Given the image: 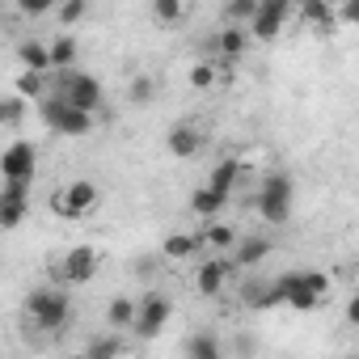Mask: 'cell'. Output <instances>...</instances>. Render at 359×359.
<instances>
[{
	"mask_svg": "<svg viewBox=\"0 0 359 359\" xmlns=\"http://www.w3.org/2000/svg\"><path fill=\"white\" fill-rule=\"evenodd\" d=\"M43 123L55 131V135H68V140H81V135H89L97 123H93V110H81V106H72L68 97H60V93H51V97H43Z\"/></svg>",
	"mask_w": 359,
	"mask_h": 359,
	"instance_id": "1",
	"label": "cell"
},
{
	"mask_svg": "<svg viewBox=\"0 0 359 359\" xmlns=\"http://www.w3.org/2000/svg\"><path fill=\"white\" fill-rule=\"evenodd\" d=\"M26 313H30V321H34L39 330L55 334V330H64V325L72 321V300H68V292H60V287H39V292H30Z\"/></svg>",
	"mask_w": 359,
	"mask_h": 359,
	"instance_id": "2",
	"label": "cell"
},
{
	"mask_svg": "<svg viewBox=\"0 0 359 359\" xmlns=\"http://www.w3.org/2000/svg\"><path fill=\"white\" fill-rule=\"evenodd\" d=\"M292 177L287 173H266L262 177V191H258V216L266 224H283L292 216Z\"/></svg>",
	"mask_w": 359,
	"mask_h": 359,
	"instance_id": "3",
	"label": "cell"
},
{
	"mask_svg": "<svg viewBox=\"0 0 359 359\" xmlns=\"http://www.w3.org/2000/svg\"><path fill=\"white\" fill-rule=\"evenodd\" d=\"M55 93L60 97H68L72 106H81V110H102V102H106V93H102V85L89 76V72H76V68H68V72H60L55 76Z\"/></svg>",
	"mask_w": 359,
	"mask_h": 359,
	"instance_id": "4",
	"label": "cell"
},
{
	"mask_svg": "<svg viewBox=\"0 0 359 359\" xmlns=\"http://www.w3.org/2000/svg\"><path fill=\"white\" fill-rule=\"evenodd\" d=\"M97 266H102V258H97L93 245H72V250L64 254V262L55 266V275H60L68 287H81V283H93Z\"/></svg>",
	"mask_w": 359,
	"mask_h": 359,
	"instance_id": "5",
	"label": "cell"
},
{
	"mask_svg": "<svg viewBox=\"0 0 359 359\" xmlns=\"http://www.w3.org/2000/svg\"><path fill=\"white\" fill-rule=\"evenodd\" d=\"M169 317H173V300H169V296H161V292H148V296L140 300L135 334H140V338H156V334L169 325Z\"/></svg>",
	"mask_w": 359,
	"mask_h": 359,
	"instance_id": "6",
	"label": "cell"
},
{
	"mask_svg": "<svg viewBox=\"0 0 359 359\" xmlns=\"http://www.w3.org/2000/svg\"><path fill=\"white\" fill-rule=\"evenodd\" d=\"M233 271H237V262H229V258H203V266L195 271V287H199V296H208V300L224 296V283L233 279Z\"/></svg>",
	"mask_w": 359,
	"mask_h": 359,
	"instance_id": "7",
	"label": "cell"
},
{
	"mask_svg": "<svg viewBox=\"0 0 359 359\" xmlns=\"http://www.w3.org/2000/svg\"><path fill=\"white\" fill-rule=\"evenodd\" d=\"M203 144H208V135H203L195 123H173V127H169V135H165V148H169V156H177V161L199 156V152H203Z\"/></svg>",
	"mask_w": 359,
	"mask_h": 359,
	"instance_id": "8",
	"label": "cell"
},
{
	"mask_svg": "<svg viewBox=\"0 0 359 359\" xmlns=\"http://www.w3.org/2000/svg\"><path fill=\"white\" fill-rule=\"evenodd\" d=\"M34 144L30 140H13L5 152H0V177H34Z\"/></svg>",
	"mask_w": 359,
	"mask_h": 359,
	"instance_id": "9",
	"label": "cell"
},
{
	"mask_svg": "<svg viewBox=\"0 0 359 359\" xmlns=\"http://www.w3.org/2000/svg\"><path fill=\"white\" fill-rule=\"evenodd\" d=\"M250 26H237V22H229L220 34H216V47H220V60L233 68V64H241V55H245V47H250Z\"/></svg>",
	"mask_w": 359,
	"mask_h": 359,
	"instance_id": "10",
	"label": "cell"
},
{
	"mask_svg": "<svg viewBox=\"0 0 359 359\" xmlns=\"http://www.w3.org/2000/svg\"><path fill=\"white\" fill-rule=\"evenodd\" d=\"M296 18H300L304 26H313V30H334V26H342L334 0H304V5L296 9Z\"/></svg>",
	"mask_w": 359,
	"mask_h": 359,
	"instance_id": "11",
	"label": "cell"
},
{
	"mask_svg": "<svg viewBox=\"0 0 359 359\" xmlns=\"http://www.w3.org/2000/svg\"><path fill=\"white\" fill-rule=\"evenodd\" d=\"M229 199H233L229 191H220V187H212V182H208V187H199V191L191 195V212H195V216H203V220H212V216H220V212L229 208Z\"/></svg>",
	"mask_w": 359,
	"mask_h": 359,
	"instance_id": "12",
	"label": "cell"
},
{
	"mask_svg": "<svg viewBox=\"0 0 359 359\" xmlns=\"http://www.w3.org/2000/svg\"><path fill=\"white\" fill-rule=\"evenodd\" d=\"M208 241H203V233H169L165 237V245H161V254L169 258V262H182V258H191V254H199Z\"/></svg>",
	"mask_w": 359,
	"mask_h": 359,
	"instance_id": "13",
	"label": "cell"
},
{
	"mask_svg": "<svg viewBox=\"0 0 359 359\" xmlns=\"http://www.w3.org/2000/svg\"><path fill=\"white\" fill-rule=\"evenodd\" d=\"M18 60H22V68H34V72H55V60H51V43L26 39V43H18Z\"/></svg>",
	"mask_w": 359,
	"mask_h": 359,
	"instance_id": "14",
	"label": "cell"
},
{
	"mask_svg": "<svg viewBox=\"0 0 359 359\" xmlns=\"http://www.w3.org/2000/svg\"><path fill=\"white\" fill-rule=\"evenodd\" d=\"M64 191H68V199H72V208H76L81 216H89L93 208H102V187L89 182V177H76V182H68Z\"/></svg>",
	"mask_w": 359,
	"mask_h": 359,
	"instance_id": "15",
	"label": "cell"
},
{
	"mask_svg": "<svg viewBox=\"0 0 359 359\" xmlns=\"http://www.w3.org/2000/svg\"><path fill=\"white\" fill-rule=\"evenodd\" d=\"M279 287L287 292V304H292L296 313H313V309L321 304V296L304 292V283H300V271H292V275H279Z\"/></svg>",
	"mask_w": 359,
	"mask_h": 359,
	"instance_id": "16",
	"label": "cell"
},
{
	"mask_svg": "<svg viewBox=\"0 0 359 359\" xmlns=\"http://www.w3.org/2000/svg\"><path fill=\"white\" fill-rule=\"evenodd\" d=\"M283 26H287V18H283V13H275V9H262V5H258V18L250 22V34H254L258 43H275V39L283 34Z\"/></svg>",
	"mask_w": 359,
	"mask_h": 359,
	"instance_id": "17",
	"label": "cell"
},
{
	"mask_svg": "<svg viewBox=\"0 0 359 359\" xmlns=\"http://www.w3.org/2000/svg\"><path fill=\"white\" fill-rule=\"evenodd\" d=\"M233 254H237V258H233L237 266H258L262 258H271V241H266V237H241V241L233 245Z\"/></svg>",
	"mask_w": 359,
	"mask_h": 359,
	"instance_id": "18",
	"label": "cell"
},
{
	"mask_svg": "<svg viewBox=\"0 0 359 359\" xmlns=\"http://www.w3.org/2000/svg\"><path fill=\"white\" fill-rule=\"evenodd\" d=\"M13 89H18L22 97H30V102H43V97H47V89H55V85H47V72L22 68V72H18V81H13Z\"/></svg>",
	"mask_w": 359,
	"mask_h": 359,
	"instance_id": "19",
	"label": "cell"
},
{
	"mask_svg": "<svg viewBox=\"0 0 359 359\" xmlns=\"http://www.w3.org/2000/svg\"><path fill=\"white\" fill-rule=\"evenodd\" d=\"M182 18H187L182 0H152V22L161 30H177V26H182Z\"/></svg>",
	"mask_w": 359,
	"mask_h": 359,
	"instance_id": "20",
	"label": "cell"
},
{
	"mask_svg": "<svg viewBox=\"0 0 359 359\" xmlns=\"http://www.w3.org/2000/svg\"><path fill=\"white\" fill-rule=\"evenodd\" d=\"M208 182L233 195V191H237V182H241V161H237V156H224V161L212 169V177H208Z\"/></svg>",
	"mask_w": 359,
	"mask_h": 359,
	"instance_id": "21",
	"label": "cell"
},
{
	"mask_svg": "<svg viewBox=\"0 0 359 359\" xmlns=\"http://www.w3.org/2000/svg\"><path fill=\"white\" fill-rule=\"evenodd\" d=\"M135 317H140V304H135L131 296H114L110 309H106V321L118 325V330H123V325H135Z\"/></svg>",
	"mask_w": 359,
	"mask_h": 359,
	"instance_id": "22",
	"label": "cell"
},
{
	"mask_svg": "<svg viewBox=\"0 0 359 359\" xmlns=\"http://www.w3.org/2000/svg\"><path fill=\"white\" fill-rule=\"evenodd\" d=\"M51 60H55V72H68V68L76 64V39H72L68 30L51 43Z\"/></svg>",
	"mask_w": 359,
	"mask_h": 359,
	"instance_id": "23",
	"label": "cell"
},
{
	"mask_svg": "<svg viewBox=\"0 0 359 359\" xmlns=\"http://www.w3.org/2000/svg\"><path fill=\"white\" fill-rule=\"evenodd\" d=\"M26 212H30V199H0V224H5L9 233L26 220Z\"/></svg>",
	"mask_w": 359,
	"mask_h": 359,
	"instance_id": "24",
	"label": "cell"
},
{
	"mask_svg": "<svg viewBox=\"0 0 359 359\" xmlns=\"http://www.w3.org/2000/svg\"><path fill=\"white\" fill-rule=\"evenodd\" d=\"M203 241H208L212 250H220V254H224V250H233L241 237H237V229H233V224H212V229H203Z\"/></svg>",
	"mask_w": 359,
	"mask_h": 359,
	"instance_id": "25",
	"label": "cell"
},
{
	"mask_svg": "<svg viewBox=\"0 0 359 359\" xmlns=\"http://www.w3.org/2000/svg\"><path fill=\"white\" fill-rule=\"evenodd\" d=\"M26 102L30 97H22L18 89L5 97V102H0V123H5V127H22V114H26Z\"/></svg>",
	"mask_w": 359,
	"mask_h": 359,
	"instance_id": "26",
	"label": "cell"
},
{
	"mask_svg": "<svg viewBox=\"0 0 359 359\" xmlns=\"http://www.w3.org/2000/svg\"><path fill=\"white\" fill-rule=\"evenodd\" d=\"M254 18H258V0H229V5H224V22L250 26Z\"/></svg>",
	"mask_w": 359,
	"mask_h": 359,
	"instance_id": "27",
	"label": "cell"
},
{
	"mask_svg": "<svg viewBox=\"0 0 359 359\" xmlns=\"http://www.w3.org/2000/svg\"><path fill=\"white\" fill-rule=\"evenodd\" d=\"M187 81H191V89H216V64L212 60H199V64H191V72H187Z\"/></svg>",
	"mask_w": 359,
	"mask_h": 359,
	"instance_id": "28",
	"label": "cell"
},
{
	"mask_svg": "<svg viewBox=\"0 0 359 359\" xmlns=\"http://www.w3.org/2000/svg\"><path fill=\"white\" fill-rule=\"evenodd\" d=\"M127 97H131L135 106H148V102L156 97V81H152V76H144V72H140V76H131V85H127Z\"/></svg>",
	"mask_w": 359,
	"mask_h": 359,
	"instance_id": "29",
	"label": "cell"
},
{
	"mask_svg": "<svg viewBox=\"0 0 359 359\" xmlns=\"http://www.w3.org/2000/svg\"><path fill=\"white\" fill-rule=\"evenodd\" d=\"M187 355H199V359H216V355H220V342H216L212 334H195V338L187 342Z\"/></svg>",
	"mask_w": 359,
	"mask_h": 359,
	"instance_id": "30",
	"label": "cell"
},
{
	"mask_svg": "<svg viewBox=\"0 0 359 359\" xmlns=\"http://www.w3.org/2000/svg\"><path fill=\"white\" fill-rule=\"evenodd\" d=\"M300 283H304V292H313V296H330V275L325 271H300Z\"/></svg>",
	"mask_w": 359,
	"mask_h": 359,
	"instance_id": "31",
	"label": "cell"
},
{
	"mask_svg": "<svg viewBox=\"0 0 359 359\" xmlns=\"http://www.w3.org/2000/svg\"><path fill=\"white\" fill-rule=\"evenodd\" d=\"M85 9H89V0H60V9H55V13H60L64 26H76V22L85 18Z\"/></svg>",
	"mask_w": 359,
	"mask_h": 359,
	"instance_id": "32",
	"label": "cell"
},
{
	"mask_svg": "<svg viewBox=\"0 0 359 359\" xmlns=\"http://www.w3.org/2000/svg\"><path fill=\"white\" fill-rule=\"evenodd\" d=\"M85 355H93V359H110V355H123V342H118V338H93V342L85 346Z\"/></svg>",
	"mask_w": 359,
	"mask_h": 359,
	"instance_id": "33",
	"label": "cell"
},
{
	"mask_svg": "<svg viewBox=\"0 0 359 359\" xmlns=\"http://www.w3.org/2000/svg\"><path fill=\"white\" fill-rule=\"evenodd\" d=\"M30 187H34V177H5L0 199H30Z\"/></svg>",
	"mask_w": 359,
	"mask_h": 359,
	"instance_id": "34",
	"label": "cell"
},
{
	"mask_svg": "<svg viewBox=\"0 0 359 359\" xmlns=\"http://www.w3.org/2000/svg\"><path fill=\"white\" fill-rule=\"evenodd\" d=\"M51 212H55L60 220H81V212L72 208V199H68V191H64V187H60V191L51 195Z\"/></svg>",
	"mask_w": 359,
	"mask_h": 359,
	"instance_id": "35",
	"label": "cell"
},
{
	"mask_svg": "<svg viewBox=\"0 0 359 359\" xmlns=\"http://www.w3.org/2000/svg\"><path fill=\"white\" fill-rule=\"evenodd\" d=\"M18 9L26 18H47L51 9H60V0H18Z\"/></svg>",
	"mask_w": 359,
	"mask_h": 359,
	"instance_id": "36",
	"label": "cell"
},
{
	"mask_svg": "<svg viewBox=\"0 0 359 359\" xmlns=\"http://www.w3.org/2000/svg\"><path fill=\"white\" fill-rule=\"evenodd\" d=\"M338 22L342 26H359V0H342V5H338Z\"/></svg>",
	"mask_w": 359,
	"mask_h": 359,
	"instance_id": "37",
	"label": "cell"
},
{
	"mask_svg": "<svg viewBox=\"0 0 359 359\" xmlns=\"http://www.w3.org/2000/svg\"><path fill=\"white\" fill-rule=\"evenodd\" d=\"M346 325H355V330H359V292L346 300Z\"/></svg>",
	"mask_w": 359,
	"mask_h": 359,
	"instance_id": "38",
	"label": "cell"
},
{
	"mask_svg": "<svg viewBox=\"0 0 359 359\" xmlns=\"http://www.w3.org/2000/svg\"><path fill=\"white\" fill-rule=\"evenodd\" d=\"M292 5H296V9H300V5H304V0H292Z\"/></svg>",
	"mask_w": 359,
	"mask_h": 359,
	"instance_id": "39",
	"label": "cell"
},
{
	"mask_svg": "<svg viewBox=\"0 0 359 359\" xmlns=\"http://www.w3.org/2000/svg\"><path fill=\"white\" fill-rule=\"evenodd\" d=\"M334 5H342V0H334Z\"/></svg>",
	"mask_w": 359,
	"mask_h": 359,
	"instance_id": "40",
	"label": "cell"
}]
</instances>
